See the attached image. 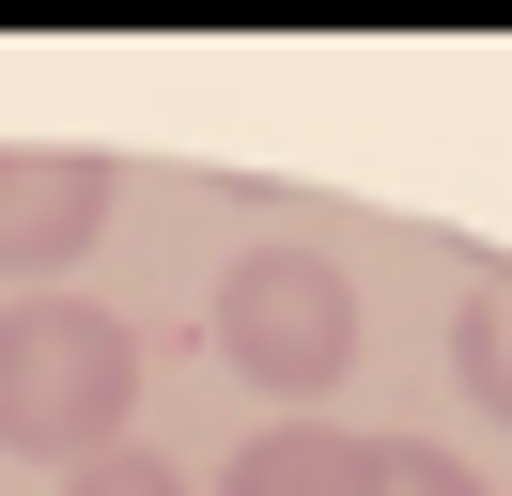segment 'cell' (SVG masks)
Listing matches in <instances>:
<instances>
[{"mask_svg": "<svg viewBox=\"0 0 512 496\" xmlns=\"http://www.w3.org/2000/svg\"><path fill=\"white\" fill-rule=\"evenodd\" d=\"M140 419V326L94 295H0V450H32V465H94L125 450Z\"/></svg>", "mask_w": 512, "mask_h": 496, "instance_id": "obj_1", "label": "cell"}, {"mask_svg": "<svg viewBox=\"0 0 512 496\" xmlns=\"http://www.w3.org/2000/svg\"><path fill=\"white\" fill-rule=\"evenodd\" d=\"M218 357L249 372L264 403H326L357 372V279H342V248H295V233H264V248H233L218 264Z\"/></svg>", "mask_w": 512, "mask_h": 496, "instance_id": "obj_2", "label": "cell"}, {"mask_svg": "<svg viewBox=\"0 0 512 496\" xmlns=\"http://www.w3.org/2000/svg\"><path fill=\"white\" fill-rule=\"evenodd\" d=\"M109 217H125V171L94 140H0V279L16 295H63V264L109 248Z\"/></svg>", "mask_w": 512, "mask_h": 496, "instance_id": "obj_3", "label": "cell"}, {"mask_svg": "<svg viewBox=\"0 0 512 496\" xmlns=\"http://www.w3.org/2000/svg\"><path fill=\"white\" fill-rule=\"evenodd\" d=\"M218 496H373V434H342V419H280V434H249V450H233Z\"/></svg>", "mask_w": 512, "mask_h": 496, "instance_id": "obj_4", "label": "cell"}, {"mask_svg": "<svg viewBox=\"0 0 512 496\" xmlns=\"http://www.w3.org/2000/svg\"><path fill=\"white\" fill-rule=\"evenodd\" d=\"M450 388H466L481 419H512V264L466 279V310H450Z\"/></svg>", "mask_w": 512, "mask_h": 496, "instance_id": "obj_5", "label": "cell"}, {"mask_svg": "<svg viewBox=\"0 0 512 496\" xmlns=\"http://www.w3.org/2000/svg\"><path fill=\"white\" fill-rule=\"evenodd\" d=\"M373 496H497L466 450H435V434H373Z\"/></svg>", "mask_w": 512, "mask_h": 496, "instance_id": "obj_6", "label": "cell"}, {"mask_svg": "<svg viewBox=\"0 0 512 496\" xmlns=\"http://www.w3.org/2000/svg\"><path fill=\"white\" fill-rule=\"evenodd\" d=\"M63 496H202V481H187L171 450H140V434H125V450H94V465H78Z\"/></svg>", "mask_w": 512, "mask_h": 496, "instance_id": "obj_7", "label": "cell"}]
</instances>
